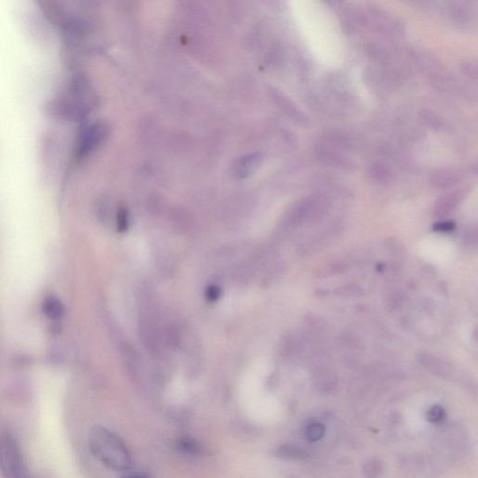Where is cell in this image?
I'll use <instances>...</instances> for the list:
<instances>
[{
    "instance_id": "cell-3",
    "label": "cell",
    "mask_w": 478,
    "mask_h": 478,
    "mask_svg": "<svg viewBox=\"0 0 478 478\" xmlns=\"http://www.w3.org/2000/svg\"><path fill=\"white\" fill-rule=\"evenodd\" d=\"M107 134L106 127L101 124L89 125L82 133L78 140L76 155L78 158H85L88 154L95 151L104 140Z\"/></svg>"
},
{
    "instance_id": "cell-13",
    "label": "cell",
    "mask_w": 478,
    "mask_h": 478,
    "mask_svg": "<svg viewBox=\"0 0 478 478\" xmlns=\"http://www.w3.org/2000/svg\"><path fill=\"white\" fill-rule=\"evenodd\" d=\"M129 226V215L128 211L124 208H120L118 215H117V228L120 232H124Z\"/></svg>"
},
{
    "instance_id": "cell-1",
    "label": "cell",
    "mask_w": 478,
    "mask_h": 478,
    "mask_svg": "<svg viewBox=\"0 0 478 478\" xmlns=\"http://www.w3.org/2000/svg\"><path fill=\"white\" fill-rule=\"evenodd\" d=\"M89 446L93 456L112 471L124 472L131 467V454L122 439L103 426L92 428Z\"/></svg>"
},
{
    "instance_id": "cell-6",
    "label": "cell",
    "mask_w": 478,
    "mask_h": 478,
    "mask_svg": "<svg viewBox=\"0 0 478 478\" xmlns=\"http://www.w3.org/2000/svg\"><path fill=\"white\" fill-rule=\"evenodd\" d=\"M43 312L44 314L51 320H58L64 315L65 308L58 298L49 296L44 300Z\"/></svg>"
},
{
    "instance_id": "cell-9",
    "label": "cell",
    "mask_w": 478,
    "mask_h": 478,
    "mask_svg": "<svg viewBox=\"0 0 478 478\" xmlns=\"http://www.w3.org/2000/svg\"><path fill=\"white\" fill-rule=\"evenodd\" d=\"M325 426L323 423L314 422L307 426L305 435L309 442L314 443L320 441L325 435Z\"/></svg>"
},
{
    "instance_id": "cell-11",
    "label": "cell",
    "mask_w": 478,
    "mask_h": 478,
    "mask_svg": "<svg viewBox=\"0 0 478 478\" xmlns=\"http://www.w3.org/2000/svg\"><path fill=\"white\" fill-rule=\"evenodd\" d=\"M446 410L440 406H433L426 413V419L431 423H440L446 420Z\"/></svg>"
},
{
    "instance_id": "cell-15",
    "label": "cell",
    "mask_w": 478,
    "mask_h": 478,
    "mask_svg": "<svg viewBox=\"0 0 478 478\" xmlns=\"http://www.w3.org/2000/svg\"><path fill=\"white\" fill-rule=\"evenodd\" d=\"M454 227H455V226H454V224L451 223V221H444V223H438L436 224L435 229L437 230V231L448 232L453 230Z\"/></svg>"
},
{
    "instance_id": "cell-4",
    "label": "cell",
    "mask_w": 478,
    "mask_h": 478,
    "mask_svg": "<svg viewBox=\"0 0 478 478\" xmlns=\"http://www.w3.org/2000/svg\"><path fill=\"white\" fill-rule=\"evenodd\" d=\"M420 365L432 372L433 375L443 378L450 380L453 376V370L449 367L448 364H446L443 360L437 359L435 356L430 354H422L420 356Z\"/></svg>"
},
{
    "instance_id": "cell-14",
    "label": "cell",
    "mask_w": 478,
    "mask_h": 478,
    "mask_svg": "<svg viewBox=\"0 0 478 478\" xmlns=\"http://www.w3.org/2000/svg\"><path fill=\"white\" fill-rule=\"evenodd\" d=\"M221 291L219 286L211 285L206 291V299L210 302H215L221 296Z\"/></svg>"
},
{
    "instance_id": "cell-7",
    "label": "cell",
    "mask_w": 478,
    "mask_h": 478,
    "mask_svg": "<svg viewBox=\"0 0 478 478\" xmlns=\"http://www.w3.org/2000/svg\"><path fill=\"white\" fill-rule=\"evenodd\" d=\"M316 384L323 390H331L336 383V376L328 368H321L315 375Z\"/></svg>"
},
{
    "instance_id": "cell-2",
    "label": "cell",
    "mask_w": 478,
    "mask_h": 478,
    "mask_svg": "<svg viewBox=\"0 0 478 478\" xmlns=\"http://www.w3.org/2000/svg\"><path fill=\"white\" fill-rule=\"evenodd\" d=\"M0 472L3 478H34L17 439L8 433L0 435Z\"/></svg>"
},
{
    "instance_id": "cell-16",
    "label": "cell",
    "mask_w": 478,
    "mask_h": 478,
    "mask_svg": "<svg viewBox=\"0 0 478 478\" xmlns=\"http://www.w3.org/2000/svg\"><path fill=\"white\" fill-rule=\"evenodd\" d=\"M122 478H148V477H146L145 475H142V474H132V475H125V477H122Z\"/></svg>"
},
{
    "instance_id": "cell-12",
    "label": "cell",
    "mask_w": 478,
    "mask_h": 478,
    "mask_svg": "<svg viewBox=\"0 0 478 478\" xmlns=\"http://www.w3.org/2000/svg\"><path fill=\"white\" fill-rule=\"evenodd\" d=\"M256 164H257V158L250 156V157L243 159L241 163L239 164V169H237V171H239V173L241 174V176H245V175L250 173V172L252 171L253 167H254Z\"/></svg>"
},
{
    "instance_id": "cell-8",
    "label": "cell",
    "mask_w": 478,
    "mask_h": 478,
    "mask_svg": "<svg viewBox=\"0 0 478 478\" xmlns=\"http://www.w3.org/2000/svg\"><path fill=\"white\" fill-rule=\"evenodd\" d=\"M383 470L382 461L377 458L368 459L362 467V472L365 478H380Z\"/></svg>"
},
{
    "instance_id": "cell-10",
    "label": "cell",
    "mask_w": 478,
    "mask_h": 478,
    "mask_svg": "<svg viewBox=\"0 0 478 478\" xmlns=\"http://www.w3.org/2000/svg\"><path fill=\"white\" fill-rule=\"evenodd\" d=\"M179 448L180 450L190 455H199L202 452V446L197 440H193L192 438H182L180 441Z\"/></svg>"
},
{
    "instance_id": "cell-5",
    "label": "cell",
    "mask_w": 478,
    "mask_h": 478,
    "mask_svg": "<svg viewBox=\"0 0 478 478\" xmlns=\"http://www.w3.org/2000/svg\"><path fill=\"white\" fill-rule=\"evenodd\" d=\"M275 455L279 458L289 461H304L308 458V453L300 446L282 445L276 449Z\"/></svg>"
}]
</instances>
